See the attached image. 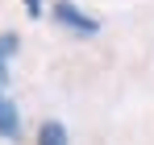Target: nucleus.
I'll return each instance as SVG.
<instances>
[{
    "instance_id": "nucleus-1",
    "label": "nucleus",
    "mask_w": 154,
    "mask_h": 145,
    "mask_svg": "<svg viewBox=\"0 0 154 145\" xmlns=\"http://www.w3.org/2000/svg\"><path fill=\"white\" fill-rule=\"evenodd\" d=\"M54 21L63 25V29H71V33H79V37H92L100 29V21L88 17V13H79L71 0H54Z\"/></svg>"
},
{
    "instance_id": "nucleus-2",
    "label": "nucleus",
    "mask_w": 154,
    "mask_h": 145,
    "mask_svg": "<svg viewBox=\"0 0 154 145\" xmlns=\"http://www.w3.org/2000/svg\"><path fill=\"white\" fill-rule=\"evenodd\" d=\"M17 129H21V112H17V104L8 96H0V137H17Z\"/></svg>"
},
{
    "instance_id": "nucleus-3",
    "label": "nucleus",
    "mask_w": 154,
    "mask_h": 145,
    "mask_svg": "<svg viewBox=\"0 0 154 145\" xmlns=\"http://www.w3.org/2000/svg\"><path fill=\"white\" fill-rule=\"evenodd\" d=\"M21 50V37L17 33H0V87L8 83V58Z\"/></svg>"
},
{
    "instance_id": "nucleus-4",
    "label": "nucleus",
    "mask_w": 154,
    "mask_h": 145,
    "mask_svg": "<svg viewBox=\"0 0 154 145\" xmlns=\"http://www.w3.org/2000/svg\"><path fill=\"white\" fill-rule=\"evenodd\" d=\"M38 145H67V129L58 120H42V129H38Z\"/></svg>"
},
{
    "instance_id": "nucleus-5",
    "label": "nucleus",
    "mask_w": 154,
    "mask_h": 145,
    "mask_svg": "<svg viewBox=\"0 0 154 145\" xmlns=\"http://www.w3.org/2000/svg\"><path fill=\"white\" fill-rule=\"evenodd\" d=\"M25 13L29 17H42V0H25Z\"/></svg>"
}]
</instances>
